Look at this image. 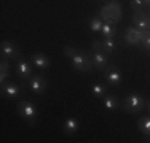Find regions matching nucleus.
<instances>
[{
  "instance_id": "21",
  "label": "nucleus",
  "mask_w": 150,
  "mask_h": 143,
  "mask_svg": "<svg viewBox=\"0 0 150 143\" xmlns=\"http://www.w3.org/2000/svg\"><path fill=\"white\" fill-rule=\"evenodd\" d=\"M141 45L144 49H149L150 51V30H144V37L141 40Z\"/></svg>"
},
{
  "instance_id": "20",
  "label": "nucleus",
  "mask_w": 150,
  "mask_h": 143,
  "mask_svg": "<svg viewBox=\"0 0 150 143\" xmlns=\"http://www.w3.org/2000/svg\"><path fill=\"white\" fill-rule=\"evenodd\" d=\"M129 5L134 10V13H141L144 10L145 3H144V0H129Z\"/></svg>"
},
{
  "instance_id": "25",
  "label": "nucleus",
  "mask_w": 150,
  "mask_h": 143,
  "mask_svg": "<svg viewBox=\"0 0 150 143\" xmlns=\"http://www.w3.org/2000/svg\"><path fill=\"white\" fill-rule=\"evenodd\" d=\"M149 13H150V10H149ZM149 16H150V14H149Z\"/></svg>"
},
{
  "instance_id": "22",
  "label": "nucleus",
  "mask_w": 150,
  "mask_h": 143,
  "mask_svg": "<svg viewBox=\"0 0 150 143\" xmlns=\"http://www.w3.org/2000/svg\"><path fill=\"white\" fill-rule=\"evenodd\" d=\"M10 62H11V60H8V59H2V62H0V72H10V69H11Z\"/></svg>"
},
{
  "instance_id": "6",
  "label": "nucleus",
  "mask_w": 150,
  "mask_h": 143,
  "mask_svg": "<svg viewBox=\"0 0 150 143\" xmlns=\"http://www.w3.org/2000/svg\"><path fill=\"white\" fill-rule=\"evenodd\" d=\"M29 88L35 94H43L48 89V81L45 80L43 75H32L29 78Z\"/></svg>"
},
{
  "instance_id": "11",
  "label": "nucleus",
  "mask_w": 150,
  "mask_h": 143,
  "mask_svg": "<svg viewBox=\"0 0 150 143\" xmlns=\"http://www.w3.org/2000/svg\"><path fill=\"white\" fill-rule=\"evenodd\" d=\"M18 94H19V86H18L16 83H3L2 84V97L3 99H16Z\"/></svg>"
},
{
  "instance_id": "9",
  "label": "nucleus",
  "mask_w": 150,
  "mask_h": 143,
  "mask_svg": "<svg viewBox=\"0 0 150 143\" xmlns=\"http://www.w3.org/2000/svg\"><path fill=\"white\" fill-rule=\"evenodd\" d=\"M93 48L112 54V53H117V41L115 38H104L102 41H93Z\"/></svg>"
},
{
  "instance_id": "12",
  "label": "nucleus",
  "mask_w": 150,
  "mask_h": 143,
  "mask_svg": "<svg viewBox=\"0 0 150 143\" xmlns=\"http://www.w3.org/2000/svg\"><path fill=\"white\" fill-rule=\"evenodd\" d=\"M16 73H18V76H21L23 80L30 78L32 76V67H30V64L27 62V60H24V59L16 60Z\"/></svg>"
},
{
  "instance_id": "1",
  "label": "nucleus",
  "mask_w": 150,
  "mask_h": 143,
  "mask_svg": "<svg viewBox=\"0 0 150 143\" xmlns=\"http://www.w3.org/2000/svg\"><path fill=\"white\" fill-rule=\"evenodd\" d=\"M64 54L70 59L72 65L78 72H90L93 69L90 54H86L83 49H77V48H72V46H66V48H64Z\"/></svg>"
},
{
  "instance_id": "7",
  "label": "nucleus",
  "mask_w": 150,
  "mask_h": 143,
  "mask_svg": "<svg viewBox=\"0 0 150 143\" xmlns=\"http://www.w3.org/2000/svg\"><path fill=\"white\" fill-rule=\"evenodd\" d=\"M90 59H91V64L94 69L98 70H104L109 64V59H107V54L101 49H94V51L90 54Z\"/></svg>"
},
{
  "instance_id": "16",
  "label": "nucleus",
  "mask_w": 150,
  "mask_h": 143,
  "mask_svg": "<svg viewBox=\"0 0 150 143\" xmlns=\"http://www.w3.org/2000/svg\"><path fill=\"white\" fill-rule=\"evenodd\" d=\"M102 105H104V108L107 110V111H112V110L118 108L120 102H118V99H117L115 95L109 94V95H105V97H104V100H102Z\"/></svg>"
},
{
  "instance_id": "23",
  "label": "nucleus",
  "mask_w": 150,
  "mask_h": 143,
  "mask_svg": "<svg viewBox=\"0 0 150 143\" xmlns=\"http://www.w3.org/2000/svg\"><path fill=\"white\" fill-rule=\"evenodd\" d=\"M145 108H147V111H149V114H150V99L147 100V103H145Z\"/></svg>"
},
{
  "instance_id": "8",
  "label": "nucleus",
  "mask_w": 150,
  "mask_h": 143,
  "mask_svg": "<svg viewBox=\"0 0 150 143\" xmlns=\"http://www.w3.org/2000/svg\"><path fill=\"white\" fill-rule=\"evenodd\" d=\"M142 37H144V30H139L137 27H126V32H125V41L128 43V45H137V43H141Z\"/></svg>"
},
{
  "instance_id": "4",
  "label": "nucleus",
  "mask_w": 150,
  "mask_h": 143,
  "mask_svg": "<svg viewBox=\"0 0 150 143\" xmlns=\"http://www.w3.org/2000/svg\"><path fill=\"white\" fill-rule=\"evenodd\" d=\"M0 54H2V59H8V60H19V49H18L16 43L11 40H5L2 41V46H0Z\"/></svg>"
},
{
  "instance_id": "10",
  "label": "nucleus",
  "mask_w": 150,
  "mask_h": 143,
  "mask_svg": "<svg viewBox=\"0 0 150 143\" xmlns=\"http://www.w3.org/2000/svg\"><path fill=\"white\" fill-rule=\"evenodd\" d=\"M133 21H134V26H137L139 30H150V16L145 14L144 11L134 13Z\"/></svg>"
},
{
  "instance_id": "13",
  "label": "nucleus",
  "mask_w": 150,
  "mask_h": 143,
  "mask_svg": "<svg viewBox=\"0 0 150 143\" xmlns=\"http://www.w3.org/2000/svg\"><path fill=\"white\" fill-rule=\"evenodd\" d=\"M30 62L34 64L35 67H38V69H48L50 67V59L46 57L45 54H42V53H37V54H32L30 57Z\"/></svg>"
},
{
  "instance_id": "17",
  "label": "nucleus",
  "mask_w": 150,
  "mask_h": 143,
  "mask_svg": "<svg viewBox=\"0 0 150 143\" xmlns=\"http://www.w3.org/2000/svg\"><path fill=\"white\" fill-rule=\"evenodd\" d=\"M91 91H93V95H94L96 99H104L105 94H107V86L101 84V83H94L91 86Z\"/></svg>"
},
{
  "instance_id": "19",
  "label": "nucleus",
  "mask_w": 150,
  "mask_h": 143,
  "mask_svg": "<svg viewBox=\"0 0 150 143\" xmlns=\"http://www.w3.org/2000/svg\"><path fill=\"white\" fill-rule=\"evenodd\" d=\"M88 26L93 32H101L102 30V26H104V21H102L101 16H93L88 22Z\"/></svg>"
},
{
  "instance_id": "5",
  "label": "nucleus",
  "mask_w": 150,
  "mask_h": 143,
  "mask_svg": "<svg viewBox=\"0 0 150 143\" xmlns=\"http://www.w3.org/2000/svg\"><path fill=\"white\" fill-rule=\"evenodd\" d=\"M104 78L107 81V84L113 86V88H118L121 84V72L118 70L117 65H107L104 69Z\"/></svg>"
},
{
  "instance_id": "15",
  "label": "nucleus",
  "mask_w": 150,
  "mask_h": 143,
  "mask_svg": "<svg viewBox=\"0 0 150 143\" xmlns=\"http://www.w3.org/2000/svg\"><path fill=\"white\" fill-rule=\"evenodd\" d=\"M78 127H80V123H78V119H75V118H67L66 121H64V132L69 135L75 134V132L78 130Z\"/></svg>"
},
{
  "instance_id": "3",
  "label": "nucleus",
  "mask_w": 150,
  "mask_h": 143,
  "mask_svg": "<svg viewBox=\"0 0 150 143\" xmlns=\"http://www.w3.org/2000/svg\"><path fill=\"white\" fill-rule=\"evenodd\" d=\"M16 108H18V113H19L30 126H34L35 119H37V108H35L34 103H32L30 100H19Z\"/></svg>"
},
{
  "instance_id": "14",
  "label": "nucleus",
  "mask_w": 150,
  "mask_h": 143,
  "mask_svg": "<svg viewBox=\"0 0 150 143\" xmlns=\"http://www.w3.org/2000/svg\"><path fill=\"white\" fill-rule=\"evenodd\" d=\"M101 34H102V37H104V38H115V34H117L115 22H113V21H107V22H104Z\"/></svg>"
},
{
  "instance_id": "24",
  "label": "nucleus",
  "mask_w": 150,
  "mask_h": 143,
  "mask_svg": "<svg viewBox=\"0 0 150 143\" xmlns=\"http://www.w3.org/2000/svg\"><path fill=\"white\" fill-rule=\"evenodd\" d=\"M144 3H145V5H149V6H150V0H144Z\"/></svg>"
},
{
  "instance_id": "18",
  "label": "nucleus",
  "mask_w": 150,
  "mask_h": 143,
  "mask_svg": "<svg viewBox=\"0 0 150 143\" xmlns=\"http://www.w3.org/2000/svg\"><path fill=\"white\" fill-rule=\"evenodd\" d=\"M137 127H139V130H141L145 137L150 138V116L141 118V119H139V123H137Z\"/></svg>"
},
{
  "instance_id": "2",
  "label": "nucleus",
  "mask_w": 150,
  "mask_h": 143,
  "mask_svg": "<svg viewBox=\"0 0 150 143\" xmlns=\"http://www.w3.org/2000/svg\"><path fill=\"white\" fill-rule=\"evenodd\" d=\"M121 103H123V110H125L126 113H129V114H137V113H141L142 110L145 108V103H147V100L142 97L141 94L133 92V94L126 95Z\"/></svg>"
}]
</instances>
